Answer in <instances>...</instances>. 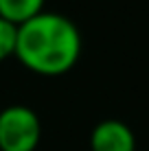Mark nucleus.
<instances>
[{"label": "nucleus", "instance_id": "f03ea898", "mask_svg": "<svg viewBox=\"0 0 149 151\" xmlns=\"http://www.w3.org/2000/svg\"><path fill=\"white\" fill-rule=\"evenodd\" d=\"M42 138L40 118L27 105H9L0 112V151H35Z\"/></svg>", "mask_w": 149, "mask_h": 151}, {"label": "nucleus", "instance_id": "f257e3e1", "mask_svg": "<svg viewBox=\"0 0 149 151\" xmlns=\"http://www.w3.org/2000/svg\"><path fill=\"white\" fill-rule=\"evenodd\" d=\"M13 55L35 75L61 77L81 57V33L70 18L42 11L18 27Z\"/></svg>", "mask_w": 149, "mask_h": 151}, {"label": "nucleus", "instance_id": "20e7f679", "mask_svg": "<svg viewBox=\"0 0 149 151\" xmlns=\"http://www.w3.org/2000/svg\"><path fill=\"white\" fill-rule=\"evenodd\" d=\"M44 2L46 0H0V18L20 27L27 20L42 13Z\"/></svg>", "mask_w": 149, "mask_h": 151}, {"label": "nucleus", "instance_id": "7ed1b4c3", "mask_svg": "<svg viewBox=\"0 0 149 151\" xmlns=\"http://www.w3.org/2000/svg\"><path fill=\"white\" fill-rule=\"evenodd\" d=\"M90 151H136V136L130 125L116 118H107L92 129Z\"/></svg>", "mask_w": 149, "mask_h": 151}, {"label": "nucleus", "instance_id": "39448f33", "mask_svg": "<svg viewBox=\"0 0 149 151\" xmlns=\"http://www.w3.org/2000/svg\"><path fill=\"white\" fill-rule=\"evenodd\" d=\"M15 37H18V27L0 18V61L9 59L15 53Z\"/></svg>", "mask_w": 149, "mask_h": 151}]
</instances>
